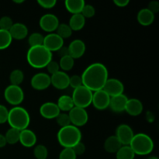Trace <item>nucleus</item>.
Masks as SVG:
<instances>
[{"label":"nucleus","instance_id":"nucleus-1","mask_svg":"<svg viewBox=\"0 0 159 159\" xmlns=\"http://www.w3.org/2000/svg\"><path fill=\"white\" fill-rule=\"evenodd\" d=\"M81 76L84 86L94 93L103 89L109 79V71L103 64L95 62L89 65Z\"/></svg>","mask_w":159,"mask_h":159},{"label":"nucleus","instance_id":"nucleus-2","mask_svg":"<svg viewBox=\"0 0 159 159\" xmlns=\"http://www.w3.org/2000/svg\"><path fill=\"white\" fill-rule=\"evenodd\" d=\"M52 53L48 51L43 45L30 47L26 53V61L34 68H46L52 61Z\"/></svg>","mask_w":159,"mask_h":159},{"label":"nucleus","instance_id":"nucleus-3","mask_svg":"<svg viewBox=\"0 0 159 159\" xmlns=\"http://www.w3.org/2000/svg\"><path fill=\"white\" fill-rule=\"evenodd\" d=\"M57 139L64 148H72L82 141V132L79 127L71 124L60 128L57 134Z\"/></svg>","mask_w":159,"mask_h":159},{"label":"nucleus","instance_id":"nucleus-4","mask_svg":"<svg viewBox=\"0 0 159 159\" xmlns=\"http://www.w3.org/2000/svg\"><path fill=\"white\" fill-rule=\"evenodd\" d=\"M7 123L11 128L21 131L28 128L30 124V116L27 110L23 107L20 106L13 107L9 110Z\"/></svg>","mask_w":159,"mask_h":159},{"label":"nucleus","instance_id":"nucleus-5","mask_svg":"<svg viewBox=\"0 0 159 159\" xmlns=\"http://www.w3.org/2000/svg\"><path fill=\"white\" fill-rule=\"evenodd\" d=\"M129 146L131 148L135 155L144 156L150 155L153 152L155 144L149 135L144 133H139L134 134Z\"/></svg>","mask_w":159,"mask_h":159},{"label":"nucleus","instance_id":"nucleus-6","mask_svg":"<svg viewBox=\"0 0 159 159\" xmlns=\"http://www.w3.org/2000/svg\"><path fill=\"white\" fill-rule=\"evenodd\" d=\"M93 93L84 85L73 90L72 99L74 106L76 107L85 109L92 104Z\"/></svg>","mask_w":159,"mask_h":159},{"label":"nucleus","instance_id":"nucleus-7","mask_svg":"<svg viewBox=\"0 0 159 159\" xmlns=\"http://www.w3.org/2000/svg\"><path fill=\"white\" fill-rule=\"evenodd\" d=\"M4 97L8 103L18 107L24 100V92L20 86L9 85L5 89Z\"/></svg>","mask_w":159,"mask_h":159},{"label":"nucleus","instance_id":"nucleus-8","mask_svg":"<svg viewBox=\"0 0 159 159\" xmlns=\"http://www.w3.org/2000/svg\"><path fill=\"white\" fill-rule=\"evenodd\" d=\"M68 113L71 120V124L75 127L79 128L88 123L89 114L85 109L74 107Z\"/></svg>","mask_w":159,"mask_h":159},{"label":"nucleus","instance_id":"nucleus-9","mask_svg":"<svg viewBox=\"0 0 159 159\" xmlns=\"http://www.w3.org/2000/svg\"><path fill=\"white\" fill-rule=\"evenodd\" d=\"M60 24L59 20L54 14L46 13L42 16L39 20V26L45 32L54 33Z\"/></svg>","mask_w":159,"mask_h":159},{"label":"nucleus","instance_id":"nucleus-10","mask_svg":"<svg viewBox=\"0 0 159 159\" xmlns=\"http://www.w3.org/2000/svg\"><path fill=\"white\" fill-rule=\"evenodd\" d=\"M110 97L103 89L98 90L93 93L92 104L99 110H104L109 108L110 102Z\"/></svg>","mask_w":159,"mask_h":159},{"label":"nucleus","instance_id":"nucleus-11","mask_svg":"<svg viewBox=\"0 0 159 159\" xmlns=\"http://www.w3.org/2000/svg\"><path fill=\"white\" fill-rule=\"evenodd\" d=\"M30 85L34 89L37 91L47 89L51 85V75L44 72L37 73L31 78Z\"/></svg>","mask_w":159,"mask_h":159},{"label":"nucleus","instance_id":"nucleus-12","mask_svg":"<svg viewBox=\"0 0 159 159\" xmlns=\"http://www.w3.org/2000/svg\"><path fill=\"white\" fill-rule=\"evenodd\" d=\"M102 89L110 96V97H114V96H119V95L124 94V85L121 81L119 79L111 78L108 79L104 85Z\"/></svg>","mask_w":159,"mask_h":159},{"label":"nucleus","instance_id":"nucleus-13","mask_svg":"<svg viewBox=\"0 0 159 159\" xmlns=\"http://www.w3.org/2000/svg\"><path fill=\"white\" fill-rule=\"evenodd\" d=\"M122 145H129L134 136V130L128 124H120L116 129V135Z\"/></svg>","mask_w":159,"mask_h":159},{"label":"nucleus","instance_id":"nucleus-14","mask_svg":"<svg viewBox=\"0 0 159 159\" xmlns=\"http://www.w3.org/2000/svg\"><path fill=\"white\" fill-rule=\"evenodd\" d=\"M43 45L51 53L54 51L57 52L61 47L64 46V40L56 33H50L43 38Z\"/></svg>","mask_w":159,"mask_h":159},{"label":"nucleus","instance_id":"nucleus-15","mask_svg":"<svg viewBox=\"0 0 159 159\" xmlns=\"http://www.w3.org/2000/svg\"><path fill=\"white\" fill-rule=\"evenodd\" d=\"M70 76L65 71H59L51 75V85L58 90L66 89L69 86Z\"/></svg>","mask_w":159,"mask_h":159},{"label":"nucleus","instance_id":"nucleus-16","mask_svg":"<svg viewBox=\"0 0 159 159\" xmlns=\"http://www.w3.org/2000/svg\"><path fill=\"white\" fill-rule=\"evenodd\" d=\"M39 112L42 117L47 120L55 119L61 113L57 103L52 102H47L42 104Z\"/></svg>","mask_w":159,"mask_h":159},{"label":"nucleus","instance_id":"nucleus-17","mask_svg":"<svg viewBox=\"0 0 159 159\" xmlns=\"http://www.w3.org/2000/svg\"><path fill=\"white\" fill-rule=\"evenodd\" d=\"M68 54L73 59H79L82 57L86 51V46L83 40L75 39L72 40L68 46Z\"/></svg>","mask_w":159,"mask_h":159},{"label":"nucleus","instance_id":"nucleus-18","mask_svg":"<svg viewBox=\"0 0 159 159\" xmlns=\"http://www.w3.org/2000/svg\"><path fill=\"white\" fill-rule=\"evenodd\" d=\"M37 138L36 134L30 129H25L21 130L20 134V141L19 142L25 148L34 147L37 144Z\"/></svg>","mask_w":159,"mask_h":159},{"label":"nucleus","instance_id":"nucleus-19","mask_svg":"<svg viewBox=\"0 0 159 159\" xmlns=\"http://www.w3.org/2000/svg\"><path fill=\"white\" fill-rule=\"evenodd\" d=\"M144 110V106L141 100L135 98L128 99L125 107V111L132 116H137L141 114Z\"/></svg>","mask_w":159,"mask_h":159},{"label":"nucleus","instance_id":"nucleus-20","mask_svg":"<svg viewBox=\"0 0 159 159\" xmlns=\"http://www.w3.org/2000/svg\"><path fill=\"white\" fill-rule=\"evenodd\" d=\"M128 98L124 94L111 97L110 102V108L114 113H121L125 111V107L127 105Z\"/></svg>","mask_w":159,"mask_h":159},{"label":"nucleus","instance_id":"nucleus-21","mask_svg":"<svg viewBox=\"0 0 159 159\" xmlns=\"http://www.w3.org/2000/svg\"><path fill=\"white\" fill-rule=\"evenodd\" d=\"M10 35L12 37V40H21L26 38L28 36V30L27 26L22 23H13L12 28L9 30Z\"/></svg>","mask_w":159,"mask_h":159},{"label":"nucleus","instance_id":"nucleus-22","mask_svg":"<svg viewBox=\"0 0 159 159\" xmlns=\"http://www.w3.org/2000/svg\"><path fill=\"white\" fill-rule=\"evenodd\" d=\"M155 16L148 8L141 9L137 15V20L139 24L143 26H148L155 21Z\"/></svg>","mask_w":159,"mask_h":159},{"label":"nucleus","instance_id":"nucleus-23","mask_svg":"<svg viewBox=\"0 0 159 159\" xmlns=\"http://www.w3.org/2000/svg\"><path fill=\"white\" fill-rule=\"evenodd\" d=\"M121 146L122 144L115 135L108 137L104 143V149L106 152L110 154H116Z\"/></svg>","mask_w":159,"mask_h":159},{"label":"nucleus","instance_id":"nucleus-24","mask_svg":"<svg viewBox=\"0 0 159 159\" xmlns=\"http://www.w3.org/2000/svg\"><path fill=\"white\" fill-rule=\"evenodd\" d=\"M85 5L84 0H66L65 2V9L72 15L81 13Z\"/></svg>","mask_w":159,"mask_h":159},{"label":"nucleus","instance_id":"nucleus-25","mask_svg":"<svg viewBox=\"0 0 159 159\" xmlns=\"http://www.w3.org/2000/svg\"><path fill=\"white\" fill-rule=\"evenodd\" d=\"M68 24L72 31H79L85 26V19L81 13L74 14L71 16Z\"/></svg>","mask_w":159,"mask_h":159},{"label":"nucleus","instance_id":"nucleus-26","mask_svg":"<svg viewBox=\"0 0 159 159\" xmlns=\"http://www.w3.org/2000/svg\"><path fill=\"white\" fill-rule=\"evenodd\" d=\"M57 105L60 111L63 112V113L69 112L75 107L71 96H68V95L61 96L57 99Z\"/></svg>","mask_w":159,"mask_h":159},{"label":"nucleus","instance_id":"nucleus-27","mask_svg":"<svg viewBox=\"0 0 159 159\" xmlns=\"http://www.w3.org/2000/svg\"><path fill=\"white\" fill-rule=\"evenodd\" d=\"M135 154L129 145H122L116 153V159H134Z\"/></svg>","mask_w":159,"mask_h":159},{"label":"nucleus","instance_id":"nucleus-28","mask_svg":"<svg viewBox=\"0 0 159 159\" xmlns=\"http://www.w3.org/2000/svg\"><path fill=\"white\" fill-rule=\"evenodd\" d=\"M24 80V73L20 69H14L11 71L9 75L10 85L20 86Z\"/></svg>","mask_w":159,"mask_h":159},{"label":"nucleus","instance_id":"nucleus-29","mask_svg":"<svg viewBox=\"0 0 159 159\" xmlns=\"http://www.w3.org/2000/svg\"><path fill=\"white\" fill-rule=\"evenodd\" d=\"M20 130L10 127L5 134V138H6L7 144H11V145L17 144L20 141Z\"/></svg>","mask_w":159,"mask_h":159},{"label":"nucleus","instance_id":"nucleus-30","mask_svg":"<svg viewBox=\"0 0 159 159\" xmlns=\"http://www.w3.org/2000/svg\"><path fill=\"white\" fill-rule=\"evenodd\" d=\"M58 64L60 69H61V71L66 72V71H71L75 65V59H73L70 55L65 56L63 57H61Z\"/></svg>","mask_w":159,"mask_h":159},{"label":"nucleus","instance_id":"nucleus-31","mask_svg":"<svg viewBox=\"0 0 159 159\" xmlns=\"http://www.w3.org/2000/svg\"><path fill=\"white\" fill-rule=\"evenodd\" d=\"M12 41L9 31L0 30V50H5L9 48Z\"/></svg>","mask_w":159,"mask_h":159},{"label":"nucleus","instance_id":"nucleus-32","mask_svg":"<svg viewBox=\"0 0 159 159\" xmlns=\"http://www.w3.org/2000/svg\"><path fill=\"white\" fill-rule=\"evenodd\" d=\"M72 32L71 29L70 28L69 25L68 23H60L57 26V30H56V34L59 36L60 37H61L63 40L65 39H68L69 37H71V36L72 35Z\"/></svg>","mask_w":159,"mask_h":159},{"label":"nucleus","instance_id":"nucleus-33","mask_svg":"<svg viewBox=\"0 0 159 159\" xmlns=\"http://www.w3.org/2000/svg\"><path fill=\"white\" fill-rule=\"evenodd\" d=\"M43 38H44V37L40 33H33V34H31L29 36V38H28V43L30 44V47L43 45Z\"/></svg>","mask_w":159,"mask_h":159},{"label":"nucleus","instance_id":"nucleus-34","mask_svg":"<svg viewBox=\"0 0 159 159\" xmlns=\"http://www.w3.org/2000/svg\"><path fill=\"white\" fill-rule=\"evenodd\" d=\"M34 155L37 159H47L48 156V150L43 144H37L34 147Z\"/></svg>","mask_w":159,"mask_h":159},{"label":"nucleus","instance_id":"nucleus-35","mask_svg":"<svg viewBox=\"0 0 159 159\" xmlns=\"http://www.w3.org/2000/svg\"><path fill=\"white\" fill-rule=\"evenodd\" d=\"M55 120L57 124L61 127H61H67V126L71 125V120H70L68 113H67L61 112L58 114V116L55 118Z\"/></svg>","mask_w":159,"mask_h":159},{"label":"nucleus","instance_id":"nucleus-36","mask_svg":"<svg viewBox=\"0 0 159 159\" xmlns=\"http://www.w3.org/2000/svg\"><path fill=\"white\" fill-rule=\"evenodd\" d=\"M13 23L11 17L8 16H4L0 18V30L9 31Z\"/></svg>","mask_w":159,"mask_h":159},{"label":"nucleus","instance_id":"nucleus-37","mask_svg":"<svg viewBox=\"0 0 159 159\" xmlns=\"http://www.w3.org/2000/svg\"><path fill=\"white\" fill-rule=\"evenodd\" d=\"M81 14L85 17V19L92 18L96 14V9H95L94 6H92V5L85 4L82 9V12H81Z\"/></svg>","mask_w":159,"mask_h":159},{"label":"nucleus","instance_id":"nucleus-38","mask_svg":"<svg viewBox=\"0 0 159 159\" xmlns=\"http://www.w3.org/2000/svg\"><path fill=\"white\" fill-rule=\"evenodd\" d=\"M77 156L72 148H63L59 154L58 159H76Z\"/></svg>","mask_w":159,"mask_h":159},{"label":"nucleus","instance_id":"nucleus-39","mask_svg":"<svg viewBox=\"0 0 159 159\" xmlns=\"http://www.w3.org/2000/svg\"><path fill=\"white\" fill-rule=\"evenodd\" d=\"M82 85H83L82 76L79 75H74L72 76H70L69 86H71L73 89L79 88Z\"/></svg>","mask_w":159,"mask_h":159},{"label":"nucleus","instance_id":"nucleus-40","mask_svg":"<svg viewBox=\"0 0 159 159\" xmlns=\"http://www.w3.org/2000/svg\"><path fill=\"white\" fill-rule=\"evenodd\" d=\"M47 70H48V73H49L51 75L55 74L57 71H60V67H59L58 62L56 61H51L48 63V65H47Z\"/></svg>","mask_w":159,"mask_h":159},{"label":"nucleus","instance_id":"nucleus-41","mask_svg":"<svg viewBox=\"0 0 159 159\" xmlns=\"http://www.w3.org/2000/svg\"><path fill=\"white\" fill-rule=\"evenodd\" d=\"M37 3L40 7L43 8L45 9H53L57 4L56 0H38Z\"/></svg>","mask_w":159,"mask_h":159},{"label":"nucleus","instance_id":"nucleus-42","mask_svg":"<svg viewBox=\"0 0 159 159\" xmlns=\"http://www.w3.org/2000/svg\"><path fill=\"white\" fill-rule=\"evenodd\" d=\"M9 116V110L4 105L0 104V124L7 122Z\"/></svg>","mask_w":159,"mask_h":159},{"label":"nucleus","instance_id":"nucleus-43","mask_svg":"<svg viewBox=\"0 0 159 159\" xmlns=\"http://www.w3.org/2000/svg\"><path fill=\"white\" fill-rule=\"evenodd\" d=\"M85 149H86L85 145L82 142V141L78 143L77 144H75V145L72 148V150L74 151L76 156H79V155H83V154L85 152Z\"/></svg>","mask_w":159,"mask_h":159},{"label":"nucleus","instance_id":"nucleus-44","mask_svg":"<svg viewBox=\"0 0 159 159\" xmlns=\"http://www.w3.org/2000/svg\"><path fill=\"white\" fill-rule=\"evenodd\" d=\"M148 9L155 15L159 12V2L158 1H152L149 2Z\"/></svg>","mask_w":159,"mask_h":159},{"label":"nucleus","instance_id":"nucleus-45","mask_svg":"<svg viewBox=\"0 0 159 159\" xmlns=\"http://www.w3.org/2000/svg\"><path fill=\"white\" fill-rule=\"evenodd\" d=\"M113 3H114L117 7L124 8L126 7V6L130 3V1H129V0H114V1H113Z\"/></svg>","mask_w":159,"mask_h":159},{"label":"nucleus","instance_id":"nucleus-46","mask_svg":"<svg viewBox=\"0 0 159 159\" xmlns=\"http://www.w3.org/2000/svg\"><path fill=\"white\" fill-rule=\"evenodd\" d=\"M57 53L58 54L59 57H65V56H67V55H69V54H68V47H61V48H60V49L58 50V51H57Z\"/></svg>","mask_w":159,"mask_h":159},{"label":"nucleus","instance_id":"nucleus-47","mask_svg":"<svg viewBox=\"0 0 159 159\" xmlns=\"http://www.w3.org/2000/svg\"><path fill=\"white\" fill-rule=\"evenodd\" d=\"M146 120L148 121L149 123H152L155 121V115L152 113L151 111H148L146 113Z\"/></svg>","mask_w":159,"mask_h":159},{"label":"nucleus","instance_id":"nucleus-48","mask_svg":"<svg viewBox=\"0 0 159 159\" xmlns=\"http://www.w3.org/2000/svg\"><path fill=\"white\" fill-rule=\"evenodd\" d=\"M6 144H7V142H6L5 135L0 134V148H4Z\"/></svg>","mask_w":159,"mask_h":159},{"label":"nucleus","instance_id":"nucleus-49","mask_svg":"<svg viewBox=\"0 0 159 159\" xmlns=\"http://www.w3.org/2000/svg\"><path fill=\"white\" fill-rule=\"evenodd\" d=\"M13 2L16 3V4H20V3L24 2V1H23V0H20V1H17V0H14Z\"/></svg>","mask_w":159,"mask_h":159},{"label":"nucleus","instance_id":"nucleus-50","mask_svg":"<svg viewBox=\"0 0 159 159\" xmlns=\"http://www.w3.org/2000/svg\"><path fill=\"white\" fill-rule=\"evenodd\" d=\"M148 159H159V158L156 156H151V157H149V158Z\"/></svg>","mask_w":159,"mask_h":159}]
</instances>
